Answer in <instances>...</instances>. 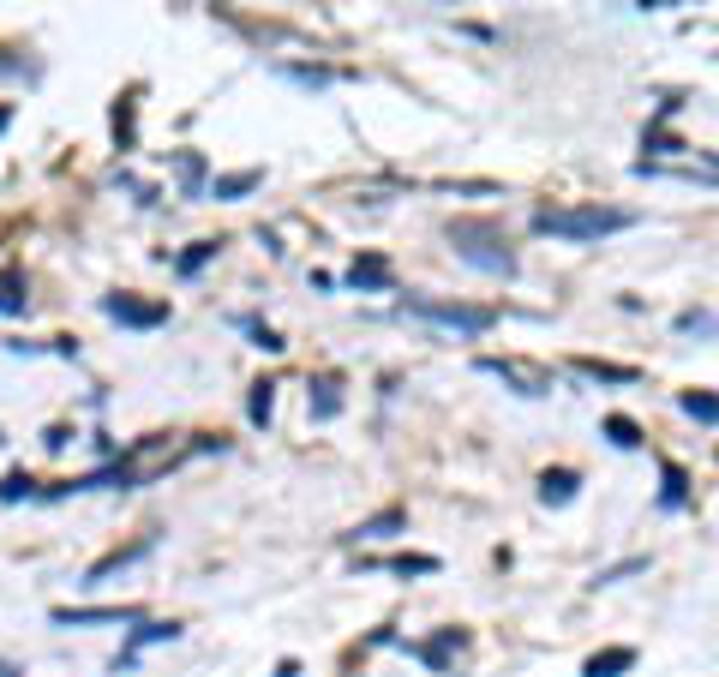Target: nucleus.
Wrapping results in <instances>:
<instances>
[{"label":"nucleus","mask_w":719,"mask_h":677,"mask_svg":"<svg viewBox=\"0 0 719 677\" xmlns=\"http://www.w3.org/2000/svg\"><path fill=\"white\" fill-rule=\"evenodd\" d=\"M624 228H636V210H618V204L534 210V234H552V240H606V234H624Z\"/></svg>","instance_id":"nucleus-1"},{"label":"nucleus","mask_w":719,"mask_h":677,"mask_svg":"<svg viewBox=\"0 0 719 677\" xmlns=\"http://www.w3.org/2000/svg\"><path fill=\"white\" fill-rule=\"evenodd\" d=\"M408 312H414V318H426V324H438V330H456V336H480V330H492V324H498V312H492V306L426 300V294H408Z\"/></svg>","instance_id":"nucleus-2"},{"label":"nucleus","mask_w":719,"mask_h":677,"mask_svg":"<svg viewBox=\"0 0 719 677\" xmlns=\"http://www.w3.org/2000/svg\"><path fill=\"white\" fill-rule=\"evenodd\" d=\"M102 312L126 330H162L168 324V306L162 300H138V294H102Z\"/></svg>","instance_id":"nucleus-3"},{"label":"nucleus","mask_w":719,"mask_h":677,"mask_svg":"<svg viewBox=\"0 0 719 677\" xmlns=\"http://www.w3.org/2000/svg\"><path fill=\"white\" fill-rule=\"evenodd\" d=\"M480 372L504 378L516 396H552V372H546V366H528V360H498V354H486V360H480Z\"/></svg>","instance_id":"nucleus-4"},{"label":"nucleus","mask_w":719,"mask_h":677,"mask_svg":"<svg viewBox=\"0 0 719 677\" xmlns=\"http://www.w3.org/2000/svg\"><path fill=\"white\" fill-rule=\"evenodd\" d=\"M138 606H54L60 630H90V624H138Z\"/></svg>","instance_id":"nucleus-5"},{"label":"nucleus","mask_w":719,"mask_h":677,"mask_svg":"<svg viewBox=\"0 0 719 677\" xmlns=\"http://www.w3.org/2000/svg\"><path fill=\"white\" fill-rule=\"evenodd\" d=\"M348 282H354V288H366V294H384V288H390V264H384L378 252H360V258H354V270H348Z\"/></svg>","instance_id":"nucleus-6"},{"label":"nucleus","mask_w":719,"mask_h":677,"mask_svg":"<svg viewBox=\"0 0 719 677\" xmlns=\"http://www.w3.org/2000/svg\"><path fill=\"white\" fill-rule=\"evenodd\" d=\"M576 486H582L576 468H546V474H540V498H546V504H570Z\"/></svg>","instance_id":"nucleus-7"},{"label":"nucleus","mask_w":719,"mask_h":677,"mask_svg":"<svg viewBox=\"0 0 719 677\" xmlns=\"http://www.w3.org/2000/svg\"><path fill=\"white\" fill-rule=\"evenodd\" d=\"M174 636H180V624H144V618H138V630H132V648L114 660V672H120V666H132V654H138V648H156V642H174Z\"/></svg>","instance_id":"nucleus-8"},{"label":"nucleus","mask_w":719,"mask_h":677,"mask_svg":"<svg viewBox=\"0 0 719 677\" xmlns=\"http://www.w3.org/2000/svg\"><path fill=\"white\" fill-rule=\"evenodd\" d=\"M624 672H636V648H606L582 666V677H624Z\"/></svg>","instance_id":"nucleus-9"},{"label":"nucleus","mask_w":719,"mask_h":677,"mask_svg":"<svg viewBox=\"0 0 719 677\" xmlns=\"http://www.w3.org/2000/svg\"><path fill=\"white\" fill-rule=\"evenodd\" d=\"M258 186H264V174H258V168H240V174L210 180V198H222V204H228V198H246V192H258Z\"/></svg>","instance_id":"nucleus-10"},{"label":"nucleus","mask_w":719,"mask_h":677,"mask_svg":"<svg viewBox=\"0 0 719 677\" xmlns=\"http://www.w3.org/2000/svg\"><path fill=\"white\" fill-rule=\"evenodd\" d=\"M576 372H582V378H600V384H636V378H642L636 366H612V360H594V354H582Z\"/></svg>","instance_id":"nucleus-11"},{"label":"nucleus","mask_w":719,"mask_h":677,"mask_svg":"<svg viewBox=\"0 0 719 677\" xmlns=\"http://www.w3.org/2000/svg\"><path fill=\"white\" fill-rule=\"evenodd\" d=\"M462 642H468L462 630H444L438 642H414V654H420V660H426L432 672H450V648H462Z\"/></svg>","instance_id":"nucleus-12"},{"label":"nucleus","mask_w":719,"mask_h":677,"mask_svg":"<svg viewBox=\"0 0 719 677\" xmlns=\"http://www.w3.org/2000/svg\"><path fill=\"white\" fill-rule=\"evenodd\" d=\"M30 306V294H24V270H0V318H18Z\"/></svg>","instance_id":"nucleus-13"},{"label":"nucleus","mask_w":719,"mask_h":677,"mask_svg":"<svg viewBox=\"0 0 719 677\" xmlns=\"http://www.w3.org/2000/svg\"><path fill=\"white\" fill-rule=\"evenodd\" d=\"M678 408H684L690 420H702V426H719V396H714V390H684V396H678Z\"/></svg>","instance_id":"nucleus-14"},{"label":"nucleus","mask_w":719,"mask_h":677,"mask_svg":"<svg viewBox=\"0 0 719 677\" xmlns=\"http://www.w3.org/2000/svg\"><path fill=\"white\" fill-rule=\"evenodd\" d=\"M402 528H408V510H384V516L360 522V528H354V540H390V534H402Z\"/></svg>","instance_id":"nucleus-15"},{"label":"nucleus","mask_w":719,"mask_h":677,"mask_svg":"<svg viewBox=\"0 0 719 677\" xmlns=\"http://www.w3.org/2000/svg\"><path fill=\"white\" fill-rule=\"evenodd\" d=\"M366 570H396V576H432V570H438V558H426V552H402V558H378V564H366Z\"/></svg>","instance_id":"nucleus-16"},{"label":"nucleus","mask_w":719,"mask_h":677,"mask_svg":"<svg viewBox=\"0 0 719 677\" xmlns=\"http://www.w3.org/2000/svg\"><path fill=\"white\" fill-rule=\"evenodd\" d=\"M660 480H666V486H660V504H666V510H678V504L690 498V480H684V468H678V462H660Z\"/></svg>","instance_id":"nucleus-17"},{"label":"nucleus","mask_w":719,"mask_h":677,"mask_svg":"<svg viewBox=\"0 0 719 677\" xmlns=\"http://www.w3.org/2000/svg\"><path fill=\"white\" fill-rule=\"evenodd\" d=\"M606 438H612L618 450H642V426H636L630 414H606Z\"/></svg>","instance_id":"nucleus-18"},{"label":"nucleus","mask_w":719,"mask_h":677,"mask_svg":"<svg viewBox=\"0 0 719 677\" xmlns=\"http://www.w3.org/2000/svg\"><path fill=\"white\" fill-rule=\"evenodd\" d=\"M144 552H150V540H138V546H126V552H108L102 564H90V576H84V582H102V576L126 570V564H132V558H144Z\"/></svg>","instance_id":"nucleus-19"},{"label":"nucleus","mask_w":719,"mask_h":677,"mask_svg":"<svg viewBox=\"0 0 719 677\" xmlns=\"http://www.w3.org/2000/svg\"><path fill=\"white\" fill-rule=\"evenodd\" d=\"M270 408H276V384H252V402H246L252 426H270Z\"/></svg>","instance_id":"nucleus-20"},{"label":"nucleus","mask_w":719,"mask_h":677,"mask_svg":"<svg viewBox=\"0 0 719 677\" xmlns=\"http://www.w3.org/2000/svg\"><path fill=\"white\" fill-rule=\"evenodd\" d=\"M210 258H216V240H198V246H192V252L180 258V276H198V270H204Z\"/></svg>","instance_id":"nucleus-21"},{"label":"nucleus","mask_w":719,"mask_h":677,"mask_svg":"<svg viewBox=\"0 0 719 677\" xmlns=\"http://www.w3.org/2000/svg\"><path fill=\"white\" fill-rule=\"evenodd\" d=\"M30 486H36L30 474H6V480H0V504H18V498H30Z\"/></svg>","instance_id":"nucleus-22"},{"label":"nucleus","mask_w":719,"mask_h":677,"mask_svg":"<svg viewBox=\"0 0 719 677\" xmlns=\"http://www.w3.org/2000/svg\"><path fill=\"white\" fill-rule=\"evenodd\" d=\"M336 408H342V396H336V384L324 378V384H318V402H312V414H318V420H330Z\"/></svg>","instance_id":"nucleus-23"},{"label":"nucleus","mask_w":719,"mask_h":677,"mask_svg":"<svg viewBox=\"0 0 719 677\" xmlns=\"http://www.w3.org/2000/svg\"><path fill=\"white\" fill-rule=\"evenodd\" d=\"M678 330H684V336H696V330H702V336H714L719 324L708 318V312H684V318H678Z\"/></svg>","instance_id":"nucleus-24"},{"label":"nucleus","mask_w":719,"mask_h":677,"mask_svg":"<svg viewBox=\"0 0 719 677\" xmlns=\"http://www.w3.org/2000/svg\"><path fill=\"white\" fill-rule=\"evenodd\" d=\"M114 132H120V144H132V96L114 108Z\"/></svg>","instance_id":"nucleus-25"},{"label":"nucleus","mask_w":719,"mask_h":677,"mask_svg":"<svg viewBox=\"0 0 719 677\" xmlns=\"http://www.w3.org/2000/svg\"><path fill=\"white\" fill-rule=\"evenodd\" d=\"M252 342H258V348H264V354H282V348H288V342H282V336H276V330H264V324H252Z\"/></svg>","instance_id":"nucleus-26"},{"label":"nucleus","mask_w":719,"mask_h":677,"mask_svg":"<svg viewBox=\"0 0 719 677\" xmlns=\"http://www.w3.org/2000/svg\"><path fill=\"white\" fill-rule=\"evenodd\" d=\"M180 174H186V186H198V174H204V162H198V156L186 150V156H180Z\"/></svg>","instance_id":"nucleus-27"},{"label":"nucleus","mask_w":719,"mask_h":677,"mask_svg":"<svg viewBox=\"0 0 719 677\" xmlns=\"http://www.w3.org/2000/svg\"><path fill=\"white\" fill-rule=\"evenodd\" d=\"M6 126H12V108H6V102H0V132H6Z\"/></svg>","instance_id":"nucleus-28"},{"label":"nucleus","mask_w":719,"mask_h":677,"mask_svg":"<svg viewBox=\"0 0 719 677\" xmlns=\"http://www.w3.org/2000/svg\"><path fill=\"white\" fill-rule=\"evenodd\" d=\"M0 677H18V672H12V666H0Z\"/></svg>","instance_id":"nucleus-29"}]
</instances>
